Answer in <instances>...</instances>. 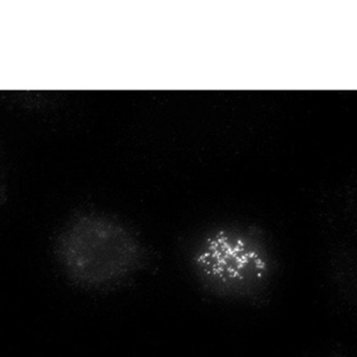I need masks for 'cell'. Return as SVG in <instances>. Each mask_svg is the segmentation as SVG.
Listing matches in <instances>:
<instances>
[{
  "label": "cell",
  "mask_w": 357,
  "mask_h": 357,
  "mask_svg": "<svg viewBox=\"0 0 357 357\" xmlns=\"http://www.w3.org/2000/svg\"><path fill=\"white\" fill-rule=\"evenodd\" d=\"M56 255L69 279L89 289L122 284L146 262L143 244L128 227L94 215L79 217L62 230Z\"/></svg>",
  "instance_id": "obj_2"
},
{
  "label": "cell",
  "mask_w": 357,
  "mask_h": 357,
  "mask_svg": "<svg viewBox=\"0 0 357 357\" xmlns=\"http://www.w3.org/2000/svg\"><path fill=\"white\" fill-rule=\"evenodd\" d=\"M192 273L205 292L259 305L272 289L276 264L260 232L237 227L204 234L190 252Z\"/></svg>",
  "instance_id": "obj_1"
}]
</instances>
